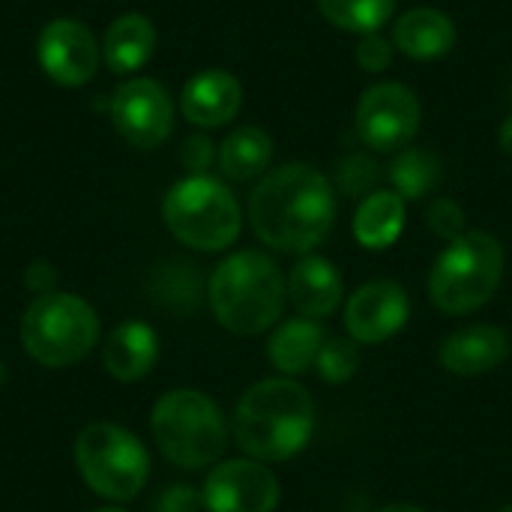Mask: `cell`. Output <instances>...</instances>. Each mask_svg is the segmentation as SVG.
Returning a JSON list of instances; mask_svg holds the SVG:
<instances>
[{
    "mask_svg": "<svg viewBox=\"0 0 512 512\" xmlns=\"http://www.w3.org/2000/svg\"><path fill=\"white\" fill-rule=\"evenodd\" d=\"M249 222L264 246L306 255L336 222L333 180L306 162L279 165L255 186L249 198Z\"/></svg>",
    "mask_w": 512,
    "mask_h": 512,
    "instance_id": "1",
    "label": "cell"
},
{
    "mask_svg": "<svg viewBox=\"0 0 512 512\" xmlns=\"http://www.w3.org/2000/svg\"><path fill=\"white\" fill-rule=\"evenodd\" d=\"M315 402L291 378H267L249 387L234 408L237 447L258 462H285L309 447Z\"/></svg>",
    "mask_w": 512,
    "mask_h": 512,
    "instance_id": "2",
    "label": "cell"
},
{
    "mask_svg": "<svg viewBox=\"0 0 512 512\" xmlns=\"http://www.w3.org/2000/svg\"><path fill=\"white\" fill-rule=\"evenodd\" d=\"M210 309L216 321L237 336L270 330L288 300V285L279 264L255 249L228 255L210 276Z\"/></svg>",
    "mask_w": 512,
    "mask_h": 512,
    "instance_id": "3",
    "label": "cell"
},
{
    "mask_svg": "<svg viewBox=\"0 0 512 512\" xmlns=\"http://www.w3.org/2000/svg\"><path fill=\"white\" fill-rule=\"evenodd\" d=\"M504 246L486 231H465L435 258L429 297L444 315H471L483 309L504 279Z\"/></svg>",
    "mask_w": 512,
    "mask_h": 512,
    "instance_id": "4",
    "label": "cell"
},
{
    "mask_svg": "<svg viewBox=\"0 0 512 512\" xmlns=\"http://www.w3.org/2000/svg\"><path fill=\"white\" fill-rule=\"evenodd\" d=\"M150 429L162 456L189 471L216 465L228 444L225 417L201 390L165 393L153 408Z\"/></svg>",
    "mask_w": 512,
    "mask_h": 512,
    "instance_id": "5",
    "label": "cell"
},
{
    "mask_svg": "<svg viewBox=\"0 0 512 512\" xmlns=\"http://www.w3.org/2000/svg\"><path fill=\"white\" fill-rule=\"evenodd\" d=\"M162 219L183 246L198 252L228 249L243 225L234 192L210 174H189L174 183L162 201Z\"/></svg>",
    "mask_w": 512,
    "mask_h": 512,
    "instance_id": "6",
    "label": "cell"
},
{
    "mask_svg": "<svg viewBox=\"0 0 512 512\" xmlns=\"http://www.w3.org/2000/svg\"><path fill=\"white\" fill-rule=\"evenodd\" d=\"M96 339L99 315L75 294H42L21 318V342L27 354L48 369H63L84 360Z\"/></svg>",
    "mask_w": 512,
    "mask_h": 512,
    "instance_id": "7",
    "label": "cell"
},
{
    "mask_svg": "<svg viewBox=\"0 0 512 512\" xmlns=\"http://www.w3.org/2000/svg\"><path fill=\"white\" fill-rule=\"evenodd\" d=\"M75 462L84 483L108 501H132L150 474L144 444L114 423H90L75 441Z\"/></svg>",
    "mask_w": 512,
    "mask_h": 512,
    "instance_id": "8",
    "label": "cell"
},
{
    "mask_svg": "<svg viewBox=\"0 0 512 512\" xmlns=\"http://www.w3.org/2000/svg\"><path fill=\"white\" fill-rule=\"evenodd\" d=\"M357 135L378 153L405 150L423 123V105L417 93L402 81H378L363 90L357 102Z\"/></svg>",
    "mask_w": 512,
    "mask_h": 512,
    "instance_id": "9",
    "label": "cell"
},
{
    "mask_svg": "<svg viewBox=\"0 0 512 512\" xmlns=\"http://www.w3.org/2000/svg\"><path fill=\"white\" fill-rule=\"evenodd\" d=\"M111 123L126 144L153 150L174 129L171 93L156 78H129L111 93Z\"/></svg>",
    "mask_w": 512,
    "mask_h": 512,
    "instance_id": "10",
    "label": "cell"
},
{
    "mask_svg": "<svg viewBox=\"0 0 512 512\" xmlns=\"http://www.w3.org/2000/svg\"><path fill=\"white\" fill-rule=\"evenodd\" d=\"M201 498L210 512H276L279 480L258 459H228L207 474Z\"/></svg>",
    "mask_w": 512,
    "mask_h": 512,
    "instance_id": "11",
    "label": "cell"
},
{
    "mask_svg": "<svg viewBox=\"0 0 512 512\" xmlns=\"http://www.w3.org/2000/svg\"><path fill=\"white\" fill-rule=\"evenodd\" d=\"M99 48L93 30L78 18H54L36 39L39 66L60 87H84L99 69Z\"/></svg>",
    "mask_w": 512,
    "mask_h": 512,
    "instance_id": "12",
    "label": "cell"
},
{
    "mask_svg": "<svg viewBox=\"0 0 512 512\" xmlns=\"http://www.w3.org/2000/svg\"><path fill=\"white\" fill-rule=\"evenodd\" d=\"M411 315L408 291L399 282L375 279L360 285L345 306V327L357 345H381L393 339Z\"/></svg>",
    "mask_w": 512,
    "mask_h": 512,
    "instance_id": "13",
    "label": "cell"
},
{
    "mask_svg": "<svg viewBox=\"0 0 512 512\" xmlns=\"http://www.w3.org/2000/svg\"><path fill=\"white\" fill-rule=\"evenodd\" d=\"M510 357V336L492 324H468L441 342L438 360L456 378H480L504 366Z\"/></svg>",
    "mask_w": 512,
    "mask_h": 512,
    "instance_id": "14",
    "label": "cell"
},
{
    "mask_svg": "<svg viewBox=\"0 0 512 512\" xmlns=\"http://www.w3.org/2000/svg\"><path fill=\"white\" fill-rule=\"evenodd\" d=\"M243 105V87L228 69H204L183 84L180 111L192 126L219 129L237 117Z\"/></svg>",
    "mask_w": 512,
    "mask_h": 512,
    "instance_id": "15",
    "label": "cell"
},
{
    "mask_svg": "<svg viewBox=\"0 0 512 512\" xmlns=\"http://www.w3.org/2000/svg\"><path fill=\"white\" fill-rule=\"evenodd\" d=\"M288 300L291 306L312 321L330 318L342 297H345V282L342 273L336 270V264H330L321 255H303L291 273H288Z\"/></svg>",
    "mask_w": 512,
    "mask_h": 512,
    "instance_id": "16",
    "label": "cell"
},
{
    "mask_svg": "<svg viewBox=\"0 0 512 512\" xmlns=\"http://www.w3.org/2000/svg\"><path fill=\"white\" fill-rule=\"evenodd\" d=\"M456 39L459 33L453 18L435 6L408 9L393 24V48L411 60H438L453 51Z\"/></svg>",
    "mask_w": 512,
    "mask_h": 512,
    "instance_id": "17",
    "label": "cell"
},
{
    "mask_svg": "<svg viewBox=\"0 0 512 512\" xmlns=\"http://www.w3.org/2000/svg\"><path fill=\"white\" fill-rule=\"evenodd\" d=\"M159 360V336L153 327L141 321H126L108 333L102 348V363L111 378L117 381H138L144 378Z\"/></svg>",
    "mask_w": 512,
    "mask_h": 512,
    "instance_id": "18",
    "label": "cell"
},
{
    "mask_svg": "<svg viewBox=\"0 0 512 512\" xmlns=\"http://www.w3.org/2000/svg\"><path fill=\"white\" fill-rule=\"evenodd\" d=\"M327 342V330L312 318H291L282 321L273 336L267 339V360L282 375H303L315 369V360Z\"/></svg>",
    "mask_w": 512,
    "mask_h": 512,
    "instance_id": "19",
    "label": "cell"
},
{
    "mask_svg": "<svg viewBox=\"0 0 512 512\" xmlns=\"http://www.w3.org/2000/svg\"><path fill=\"white\" fill-rule=\"evenodd\" d=\"M156 51V27L150 18L129 12L111 21L102 39V57L105 66L114 75H132L138 72Z\"/></svg>",
    "mask_w": 512,
    "mask_h": 512,
    "instance_id": "20",
    "label": "cell"
},
{
    "mask_svg": "<svg viewBox=\"0 0 512 512\" xmlns=\"http://www.w3.org/2000/svg\"><path fill=\"white\" fill-rule=\"evenodd\" d=\"M354 237L363 249H390L405 228V198L393 189H378L366 195L354 213Z\"/></svg>",
    "mask_w": 512,
    "mask_h": 512,
    "instance_id": "21",
    "label": "cell"
},
{
    "mask_svg": "<svg viewBox=\"0 0 512 512\" xmlns=\"http://www.w3.org/2000/svg\"><path fill=\"white\" fill-rule=\"evenodd\" d=\"M216 159H219V171L228 180H237V183L255 180L270 168L273 138L261 126H240L222 141Z\"/></svg>",
    "mask_w": 512,
    "mask_h": 512,
    "instance_id": "22",
    "label": "cell"
},
{
    "mask_svg": "<svg viewBox=\"0 0 512 512\" xmlns=\"http://www.w3.org/2000/svg\"><path fill=\"white\" fill-rule=\"evenodd\" d=\"M387 174L393 192H399L405 201H420L444 183V162L429 147H405L396 153Z\"/></svg>",
    "mask_w": 512,
    "mask_h": 512,
    "instance_id": "23",
    "label": "cell"
},
{
    "mask_svg": "<svg viewBox=\"0 0 512 512\" xmlns=\"http://www.w3.org/2000/svg\"><path fill=\"white\" fill-rule=\"evenodd\" d=\"M318 9L333 27L369 36L393 18L396 0H318Z\"/></svg>",
    "mask_w": 512,
    "mask_h": 512,
    "instance_id": "24",
    "label": "cell"
},
{
    "mask_svg": "<svg viewBox=\"0 0 512 512\" xmlns=\"http://www.w3.org/2000/svg\"><path fill=\"white\" fill-rule=\"evenodd\" d=\"M381 183V165L366 156V153H348L336 162L333 171V189L345 198H366L372 192H378Z\"/></svg>",
    "mask_w": 512,
    "mask_h": 512,
    "instance_id": "25",
    "label": "cell"
},
{
    "mask_svg": "<svg viewBox=\"0 0 512 512\" xmlns=\"http://www.w3.org/2000/svg\"><path fill=\"white\" fill-rule=\"evenodd\" d=\"M156 297L177 309V312H192L201 300V282L195 276L192 267H183V264H171L165 267L159 276H156Z\"/></svg>",
    "mask_w": 512,
    "mask_h": 512,
    "instance_id": "26",
    "label": "cell"
},
{
    "mask_svg": "<svg viewBox=\"0 0 512 512\" xmlns=\"http://www.w3.org/2000/svg\"><path fill=\"white\" fill-rule=\"evenodd\" d=\"M357 369H360V351L354 339H327L315 360V372L327 384H345L357 375Z\"/></svg>",
    "mask_w": 512,
    "mask_h": 512,
    "instance_id": "27",
    "label": "cell"
},
{
    "mask_svg": "<svg viewBox=\"0 0 512 512\" xmlns=\"http://www.w3.org/2000/svg\"><path fill=\"white\" fill-rule=\"evenodd\" d=\"M426 225L435 237L453 243L468 231V219L465 210L453 201V198H435L426 210Z\"/></svg>",
    "mask_w": 512,
    "mask_h": 512,
    "instance_id": "28",
    "label": "cell"
},
{
    "mask_svg": "<svg viewBox=\"0 0 512 512\" xmlns=\"http://www.w3.org/2000/svg\"><path fill=\"white\" fill-rule=\"evenodd\" d=\"M354 57L363 72H384L393 63V39H384L381 33L360 36Z\"/></svg>",
    "mask_w": 512,
    "mask_h": 512,
    "instance_id": "29",
    "label": "cell"
},
{
    "mask_svg": "<svg viewBox=\"0 0 512 512\" xmlns=\"http://www.w3.org/2000/svg\"><path fill=\"white\" fill-rule=\"evenodd\" d=\"M201 507H204V498L192 486L177 483V486H168L165 492L156 495L150 512H198Z\"/></svg>",
    "mask_w": 512,
    "mask_h": 512,
    "instance_id": "30",
    "label": "cell"
},
{
    "mask_svg": "<svg viewBox=\"0 0 512 512\" xmlns=\"http://www.w3.org/2000/svg\"><path fill=\"white\" fill-rule=\"evenodd\" d=\"M216 159V147L207 135H189L180 147V162L189 174H207Z\"/></svg>",
    "mask_w": 512,
    "mask_h": 512,
    "instance_id": "31",
    "label": "cell"
},
{
    "mask_svg": "<svg viewBox=\"0 0 512 512\" xmlns=\"http://www.w3.org/2000/svg\"><path fill=\"white\" fill-rule=\"evenodd\" d=\"M24 279H27V288L36 291V297H42V294H51V288H54V282H57V273H54L51 264L36 261V264H30V270H27Z\"/></svg>",
    "mask_w": 512,
    "mask_h": 512,
    "instance_id": "32",
    "label": "cell"
},
{
    "mask_svg": "<svg viewBox=\"0 0 512 512\" xmlns=\"http://www.w3.org/2000/svg\"><path fill=\"white\" fill-rule=\"evenodd\" d=\"M498 141H501V150L512 156V114L501 123V132H498Z\"/></svg>",
    "mask_w": 512,
    "mask_h": 512,
    "instance_id": "33",
    "label": "cell"
},
{
    "mask_svg": "<svg viewBox=\"0 0 512 512\" xmlns=\"http://www.w3.org/2000/svg\"><path fill=\"white\" fill-rule=\"evenodd\" d=\"M378 512H429V510H423V507H417V504H390V507H381Z\"/></svg>",
    "mask_w": 512,
    "mask_h": 512,
    "instance_id": "34",
    "label": "cell"
},
{
    "mask_svg": "<svg viewBox=\"0 0 512 512\" xmlns=\"http://www.w3.org/2000/svg\"><path fill=\"white\" fill-rule=\"evenodd\" d=\"M6 381V366H3V360H0V384Z\"/></svg>",
    "mask_w": 512,
    "mask_h": 512,
    "instance_id": "35",
    "label": "cell"
},
{
    "mask_svg": "<svg viewBox=\"0 0 512 512\" xmlns=\"http://www.w3.org/2000/svg\"><path fill=\"white\" fill-rule=\"evenodd\" d=\"M93 512H123V510H111V507H105V510H93Z\"/></svg>",
    "mask_w": 512,
    "mask_h": 512,
    "instance_id": "36",
    "label": "cell"
},
{
    "mask_svg": "<svg viewBox=\"0 0 512 512\" xmlns=\"http://www.w3.org/2000/svg\"><path fill=\"white\" fill-rule=\"evenodd\" d=\"M498 512H512V504H507V507H501V510Z\"/></svg>",
    "mask_w": 512,
    "mask_h": 512,
    "instance_id": "37",
    "label": "cell"
}]
</instances>
